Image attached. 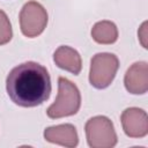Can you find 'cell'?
Segmentation results:
<instances>
[{"instance_id": "cell-1", "label": "cell", "mask_w": 148, "mask_h": 148, "mask_svg": "<svg viewBox=\"0 0 148 148\" xmlns=\"http://www.w3.org/2000/svg\"><path fill=\"white\" fill-rule=\"evenodd\" d=\"M6 89L9 98L16 105L35 108L50 97V74L38 62H23L9 72L6 80Z\"/></svg>"}, {"instance_id": "cell-2", "label": "cell", "mask_w": 148, "mask_h": 148, "mask_svg": "<svg viewBox=\"0 0 148 148\" xmlns=\"http://www.w3.org/2000/svg\"><path fill=\"white\" fill-rule=\"evenodd\" d=\"M81 94L79 88L68 79L60 76L58 79V95L47 110L46 114L51 119L69 117L80 110Z\"/></svg>"}, {"instance_id": "cell-3", "label": "cell", "mask_w": 148, "mask_h": 148, "mask_svg": "<svg viewBox=\"0 0 148 148\" xmlns=\"http://www.w3.org/2000/svg\"><path fill=\"white\" fill-rule=\"evenodd\" d=\"M119 68L118 57L113 53L102 52L92 57L90 61L89 82L96 89L108 88Z\"/></svg>"}, {"instance_id": "cell-4", "label": "cell", "mask_w": 148, "mask_h": 148, "mask_svg": "<svg viewBox=\"0 0 148 148\" xmlns=\"http://www.w3.org/2000/svg\"><path fill=\"white\" fill-rule=\"evenodd\" d=\"M86 138L90 148H112L117 145L113 123L105 116L90 118L84 126Z\"/></svg>"}, {"instance_id": "cell-5", "label": "cell", "mask_w": 148, "mask_h": 148, "mask_svg": "<svg viewBox=\"0 0 148 148\" xmlns=\"http://www.w3.org/2000/svg\"><path fill=\"white\" fill-rule=\"evenodd\" d=\"M47 12L37 1H28L20 12L21 32L28 38L39 36L46 28Z\"/></svg>"}, {"instance_id": "cell-6", "label": "cell", "mask_w": 148, "mask_h": 148, "mask_svg": "<svg viewBox=\"0 0 148 148\" xmlns=\"http://www.w3.org/2000/svg\"><path fill=\"white\" fill-rule=\"evenodd\" d=\"M120 120L123 130L127 136L138 139L148 134V116L145 110L128 108L123 111Z\"/></svg>"}, {"instance_id": "cell-7", "label": "cell", "mask_w": 148, "mask_h": 148, "mask_svg": "<svg viewBox=\"0 0 148 148\" xmlns=\"http://www.w3.org/2000/svg\"><path fill=\"white\" fill-rule=\"evenodd\" d=\"M124 84L130 94H146L148 90V64L146 61L134 62L125 74Z\"/></svg>"}, {"instance_id": "cell-8", "label": "cell", "mask_w": 148, "mask_h": 148, "mask_svg": "<svg viewBox=\"0 0 148 148\" xmlns=\"http://www.w3.org/2000/svg\"><path fill=\"white\" fill-rule=\"evenodd\" d=\"M44 139L51 143L73 148L79 143L77 131L72 124H61L50 126L44 131Z\"/></svg>"}, {"instance_id": "cell-9", "label": "cell", "mask_w": 148, "mask_h": 148, "mask_svg": "<svg viewBox=\"0 0 148 148\" xmlns=\"http://www.w3.org/2000/svg\"><path fill=\"white\" fill-rule=\"evenodd\" d=\"M53 61L59 68L65 69L74 75L80 74L82 69V59L80 53L75 49L67 45H61L54 51Z\"/></svg>"}, {"instance_id": "cell-10", "label": "cell", "mask_w": 148, "mask_h": 148, "mask_svg": "<svg viewBox=\"0 0 148 148\" xmlns=\"http://www.w3.org/2000/svg\"><path fill=\"white\" fill-rule=\"evenodd\" d=\"M91 37L98 44H103V45L113 44L118 39L117 25L108 20L96 22L91 28Z\"/></svg>"}, {"instance_id": "cell-11", "label": "cell", "mask_w": 148, "mask_h": 148, "mask_svg": "<svg viewBox=\"0 0 148 148\" xmlns=\"http://www.w3.org/2000/svg\"><path fill=\"white\" fill-rule=\"evenodd\" d=\"M13 37V30L10 21L7 14L0 9V45H5L9 43Z\"/></svg>"}, {"instance_id": "cell-12", "label": "cell", "mask_w": 148, "mask_h": 148, "mask_svg": "<svg viewBox=\"0 0 148 148\" xmlns=\"http://www.w3.org/2000/svg\"><path fill=\"white\" fill-rule=\"evenodd\" d=\"M138 36H139V39H140V43L142 44V46L145 49H147V21H145L141 24L140 30L138 31Z\"/></svg>"}]
</instances>
